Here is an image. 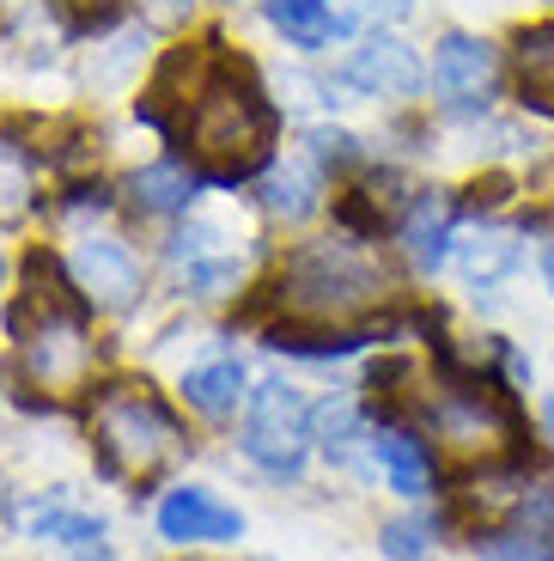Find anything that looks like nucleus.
<instances>
[{"label": "nucleus", "mask_w": 554, "mask_h": 561, "mask_svg": "<svg viewBox=\"0 0 554 561\" xmlns=\"http://www.w3.org/2000/svg\"><path fill=\"white\" fill-rule=\"evenodd\" d=\"M275 135H280L275 104L263 99L250 61L232 56V49H220L208 85L195 92V104L183 111V123L171 140H177L183 159H189L208 183H244L275 159Z\"/></svg>", "instance_id": "1"}, {"label": "nucleus", "mask_w": 554, "mask_h": 561, "mask_svg": "<svg viewBox=\"0 0 554 561\" xmlns=\"http://www.w3.org/2000/svg\"><path fill=\"white\" fill-rule=\"evenodd\" d=\"M268 294L287 311L292 330H366V323H378L372 311L390 299V275L360 244L323 239L292 251Z\"/></svg>", "instance_id": "2"}, {"label": "nucleus", "mask_w": 554, "mask_h": 561, "mask_svg": "<svg viewBox=\"0 0 554 561\" xmlns=\"http://www.w3.org/2000/svg\"><path fill=\"white\" fill-rule=\"evenodd\" d=\"M92 446L97 463L123 482H153L183 451V427L147 385H111L92 403Z\"/></svg>", "instance_id": "3"}, {"label": "nucleus", "mask_w": 554, "mask_h": 561, "mask_svg": "<svg viewBox=\"0 0 554 561\" xmlns=\"http://www.w3.org/2000/svg\"><path fill=\"white\" fill-rule=\"evenodd\" d=\"M427 421L439 434V446L463 463H499V458H512V446H518L512 397L499 391L494 379H482V373H458L451 366L427 391Z\"/></svg>", "instance_id": "4"}, {"label": "nucleus", "mask_w": 554, "mask_h": 561, "mask_svg": "<svg viewBox=\"0 0 554 561\" xmlns=\"http://www.w3.org/2000/svg\"><path fill=\"white\" fill-rule=\"evenodd\" d=\"M311 439H318L311 434V409L287 379H263L250 391L238 446H244V458L256 463V470H268V477H299L305 458H311Z\"/></svg>", "instance_id": "5"}, {"label": "nucleus", "mask_w": 554, "mask_h": 561, "mask_svg": "<svg viewBox=\"0 0 554 561\" xmlns=\"http://www.w3.org/2000/svg\"><path fill=\"white\" fill-rule=\"evenodd\" d=\"M25 379L49 397H73L92 373V336H85V311H68V318H43L31 323L25 336Z\"/></svg>", "instance_id": "6"}, {"label": "nucleus", "mask_w": 554, "mask_h": 561, "mask_svg": "<svg viewBox=\"0 0 554 561\" xmlns=\"http://www.w3.org/2000/svg\"><path fill=\"white\" fill-rule=\"evenodd\" d=\"M171 275H177V287H189L195 299H220L238 287V275H244V244L226 232L220 220H189L171 239Z\"/></svg>", "instance_id": "7"}, {"label": "nucleus", "mask_w": 554, "mask_h": 561, "mask_svg": "<svg viewBox=\"0 0 554 561\" xmlns=\"http://www.w3.org/2000/svg\"><path fill=\"white\" fill-rule=\"evenodd\" d=\"M226 43L220 37H201V43H177L165 61L153 68V80H147V92H140V123L165 128V135H177L183 111L195 104V92L208 85L213 61H220Z\"/></svg>", "instance_id": "8"}, {"label": "nucleus", "mask_w": 554, "mask_h": 561, "mask_svg": "<svg viewBox=\"0 0 554 561\" xmlns=\"http://www.w3.org/2000/svg\"><path fill=\"white\" fill-rule=\"evenodd\" d=\"M68 275L73 287L85 294V306H104V311H128L140 299V263L128 256L123 239H104V232H85L68 256Z\"/></svg>", "instance_id": "9"}, {"label": "nucleus", "mask_w": 554, "mask_h": 561, "mask_svg": "<svg viewBox=\"0 0 554 561\" xmlns=\"http://www.w3.org/2000/svg\"><path fill=\"white\" fill-rule=\"evenodd\" d=\"M420 80H427V68H420V56L402 37H366L342 61V85H354L366 99H415Z\"/></svg>", "instance_id": "10"}, {"label": "nucleus", "mask_w": 554, "mask_h": 561, "mask_svg": "<svg viewBox=\"0 0 554 561\" xmlns=\"http://www.w3.org/2000/svg\"><path fill=\"white\" fill-rule=\"evenodd\" d=\"M494 80H499V56L487 49L482 37H445L432 49V85H439L451 104H487L494 99Z\"/></svg>", "instance_id": "11"}, {"label": "nucleus", "mask_w": 554, "mask_h": 561, "mask_svg": "<svg viewBox=\"0 0 554 561\" xmlns=\"http://www.w3.org/2000/svg\"><path fill=\"white\" fill-rule=\"evenodd\" d=\"M159 537H171V543H232V537H244V519L226 501H213L208 489H171L165 506H159Z\"/></svg>", "instance_id": "12"}, {"label": "nucleus", "mask_w": 554, "mask_h": 561, "mask_svg": "<svg viewBox=\"0 0 554 561\" xmlns=\"http://www.w3.org/2000/svg\"><path fill=\"white\" fill-rule=\"evenodd\" d=\"M19 531L37 537V543L49 537V543H61V549L104 543V525H97L92 513H80L68 494H37V501H25V506H19Z\"/></svg>", "instance_id": "13"}, {"label": "nucleus", "mask_w": 554, "mask_h": 561, "mask_svg": "<svg viewBox=\"0 0 554 561\" xmlns=\"http://www.w3.org/2000/svg\"><path fill=\"white\" fill-rule=\"evenodd\" d=\"M244 366L232 360V354H220V360L208 366H189L183 373V403L195 409V415H208V421H226L238 415V403H244Z\"/></svg>", "instance_id": "14"}, {"label": "nucleus", "mask_w": 554, "mask_h": 561, "mask_svg": "<svg viewBox=\"0 0 554 561\" xmlns=\"http://www.w3.org/2000/svg\"><path fill=\"white\" fill-rule=\"evenodd\" d=\"M451 220H458L451 196H420L402 214V244H408V256H415L427 275L445 268V256H451Z\"/></svg>", "instance_id": "15"}, {"label": "nucleus", "mask_w": 554, "mask_h": 561, "mask_svg": "<svg viewBox=\"0 0 554 561\" xmlns=\"http://www.w3.org/2000/svg\"><path fill=\"white\" fill-rule=\"evenodd\" d=\"M263 13H268V25L287 43H299V49H323V43H335L347 31V19L335 13L330 0H268Z\"/></svg>", "instance_id": "16"}, {"label": "nucleus", "mask_w": 554, "mask_h": 561, "mask_svg": "<svg viewBox=\"0 0 554 561\" xmlns=\"http://www.w3.org/2000/svg\"><path fill=\"white\" fill-rule=\"evenodd\" d=\"M318 196H323V165L311 153L268 171V183H263V208L275 220H305V214H318Z\"/></svg>", "instance_id": "17"}, {"label": "nucleus", "mask_w": 554, "mask_h": 561, "mask_svg": "<svg viewBox=\"0 0 554 561\" xmlns=\"http://www.w3.org/2000/svg\"><path fill=\"white\" fill-rule=\"evenodd\" d=\"M372 451H378V463H384V477L396 494H427L432 463H427V451H420V439L408 434V427H378Z\"/></svg>", "instance_id": "18"}, {"label": "nucleus", "mask_w": 554, "mask_h": 561, "mask_svg": "<svg viewBox=\"0 0 554 561\" xmlns=\"http://www.w3.org/2000/svg\"><path fill=\"white\" fill-rule=\"evenodd\" d=\"M128 196H135L140 214H183L195 202V178L177 165V159H165V165H147L128 178Z\"/></svg>", "instance_id": "19"}, {"label": "nucleus", "mask_w": 554, "mask_h": 561, "mask_svg": "<svg viewBox=\"0 0 554 561\" xmlns=\"http://www.w3.org/2000/svg\"><path fill=\"white\" fill-rule=\"evenodd\" d=\"M518 92L536 111H554V25H536L518 37Z\"/></svg>", "instance_id": "20"}, {"label": "nucleus", "mask_w": 554, "mask_h": 561, "mask_svg": "<svg viewBox=\"0 0 554 561\" xmlns=\"http://www.w3.org/2000/svg\"><path fill=\"white\" fill-rule=\"evenodd\" d=\"M458 268L470 287H494L518 268V239L512 232H475L470 244H458Z\"/></svg>", "instance_id": "21"}, {"label": "nucleus", "mask_w": 554, "mask_h": 561, "mask_svg": "<svg viewBox=\"0 0 554 561\" xmlns=\"http://www.w3.org/2000/svg\"><path fill=\"white\" fill-rule=\"evenodd\" d=\"M31 196H37V178H31V159L19 147L0 140V220H25Z\"/></svg>", "instance_id": "22"}, {"label": "nucleus", "mask_w": 554, "mask_h": 561, "mask_svg": "<svg viewBox=\"0 0 554 561\" xmlns=\"http://www.w3.org/2000/svg\"><path fill=\"white\" fill-rule=\"evenodd\" d=\"M311 434H318V446L330 451V458H347L354 451V439H360V415H354V403H318L311 409Z\"/></svg>", "instance_id": "23"}, {"label": "nucleus", "mask_w": 554, "mask_h": 561, "mask_svg": "<svg viewBox=\"0 0 554 561\" xmlns=\"http://www.w3.org/2000/svg\"><path fill=\"white\" fill-rule=\"evenodd\" d=\"M378 549H384L390 561H427L432 556V537L420 519H390L384 531H378Z\"/></svg>", "instance_id": "24"}, {"label": "nucleus", "mask_w": 554, "mask_h": 561, "mask_svg": "<svg viewBox=\"0 0 554 561\" xmlns=\"http://www.w3.org/2000/svg\"><path fill=\"white\" fill-rule=\"evenodd\" d=\"M408 7H415V0H342L335 13H342L347 25H360V19H402Z\"/></svg>", "instance_id": "25"}, {"label": "nucleus", "mask_w": 554, "mask_h": 561, "mask_svg": "<svg viewBox=\"0 0 554 561\" xmlns=\"http://www.w3.org/2000/svg\"><path fill=\"white\" fill-rule=\"evenodd\" d=\"M487 561H554V556H549V543H536V537H512V543L487 549Z\"/></svg>", "instance_id": "26"}, {"label": "nucleus", "mask_w": 554, "mask_h": 561, "mask_svg": "<svg viewBox=\"0 0 554 561\" xmlns=\"http://www.w3.org/2000/svg\"><path fill=\"white\" fill-rule=\"evenodd\" d=\"M542 427H549V439H554V397L542 403Z\"/></svg>", "instance_id": "27"}, {"label": "nucleus", "mask_w": 554, "mask_h": 561, "mask_svg": "<svg viewBox=\"0 0 554 561\" xmlns=\"http://www.w3.org/2000/svg\"><path fill=\"white\" fill-rule=\"evenodd\" d=\"M542 275H549V287H554V251H549V256H542Z\"/></svg>", "instance_id": "28"}, {"label": "nucleus", "mask_w": 554, "mask_h": 561, "mask_svg": "<svg viewBox=\"0 0 554 561\" xmlns=\"http://www.w3.org/2000/svg\"><path fill=\"white\" fill-rule=\"evenodd\" d=\"M0 506H7V482H0Z\"/></svg>", "instance_id": "29"}]
</instances>
